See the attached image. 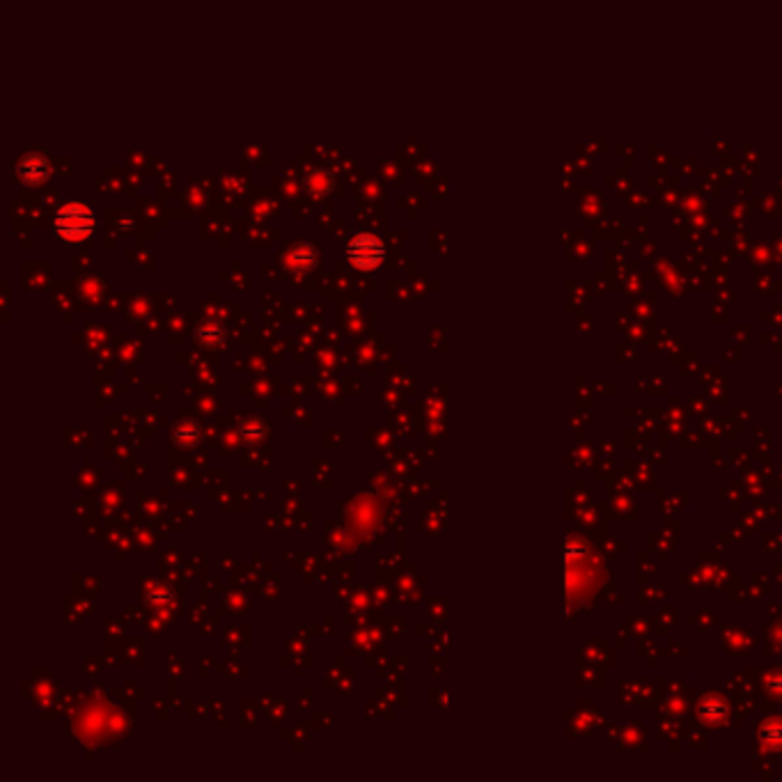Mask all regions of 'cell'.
Returning <instances> with one entry per match:
<instances>
[{
    "label": "cell",
    "instance_id": "cell-2",
    "mask_svg": "<svg viewBox=\"0 0 782 782\" xmlns=\"http://www.w3.org/2000/svg\"><path fill=\"white\" fill-rule=\"evenodd\" d=\"M384 257H386V245L374 234H367V232L356 234L354 239L347 243V260L360 271H374L376 266L384 262Z\"/></svg>",
    "mask_w": 782,
    "mask_h": 782
},
{
    "label": "cell",
    "instance_id": "cell-1",
    "mask_svg": "<svg viewBox=\"0 0 782 782\" xmlns=\"http://www.w3.org/2000/svg\"><path fill=\"white\" fill-rule=\"evenodd\" d=\"M95 211H92L85 202H67L58 209L53 218V228L60 239L69 243H80L95 232Z\"/></svg>",
    "mask_w": 782,
    "mask_h": 782
},
{
    "label": "cell",
    "instance_id": "cell-5",
    "mask_svg": "<svg viewBox=\"0 0 782 782\" xmlns=\"http://www.w3.org/2000/svg\"><path fill=\"white\" fill-rule=\"evenodd\" d=\"M305 186H307V191H310L312 195L322 198V195H326L328 191L333 189V177L326 170H312V172H307Z\"/></svg>",
    "mask_w": 782,
    "mask_h": 782
},
{
    "label": "cell",
    "instance_id": "cell-3",
    "mask_svg": "<svg viewBox=\"0 0 782 782\" xmlns=\"http://www.w3.org/2000/svg\"><path fill=\"white\" fill-rule=\"evenodd\" d=\"M16 174L21 177V181L28 184V186H39V184H44L48 177V163L42 154H26V157L19 161Z\"/></svg>",
    "mask_w": 782,
    "mask_h": 782
},
{
    "label": "cell",
    "instance_id": "cell-8",
    "mask_svg": "<svg viewBox=\"0 0 782 782\" xmlns=\"http://www.w3.org/2000/svg\"><path fill=\"white\" fill-rule=\"evenodd\" d=\"M198 335H200V339H202V342L207 344V347H216V344H221V342H223V328H221V326H216L213 322H204V324L198 328Z\"/></svg>",
    "mask_w": 782,
    "mask_h": 782
},
{
    "label": "cell",
    "instance_id": "cell-4",
    "mask_svg": "<svg viewBox=\"0 0 782 782\" xmlns=\"http://www.w3.org/2000/svg\"><path fill=\"white\" fill-rule=\"evenodd\" d=\"M287 262L296 266V269H310V266L317 264V253L310 243H298L287 253Z\"/></svg>",
    "mask_w": 782,
    "mask_h": 782
},
{
    "label": "cell",
    "instance_id": "cell-7",
    "mask_svg": "<svg viewBox=\"0 0 782 782\" xmlns=\"http://www.w3.org/2000/svg\"><path fill=\"white\" fill-rule=\"evenodd\" d=\"M266 434V425L262 423V420L257 418H248L241 423V436L243 440H250V443H255V440H262Z\"/></svg>",
    "mask_w": 782,
    "mask_h": 782
},
{
    "label": "cell",
    "instance_id": "cell-6",
    "mask_svg": "<svg viewBox=\"0 0 782 782\" xmlns=\"http://www.w3.org/2000/svg\"><path fill=\"white\" fill-rule=\"evenodd\" d=\"M174 434V440H177L179 445H195L200 440V425L195 423V420H184V423H179L177 427L172 429Z\"/></svg>",
    "mask_w": 782,
    "mask_h": 782
}]
</instances>
